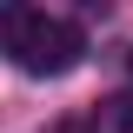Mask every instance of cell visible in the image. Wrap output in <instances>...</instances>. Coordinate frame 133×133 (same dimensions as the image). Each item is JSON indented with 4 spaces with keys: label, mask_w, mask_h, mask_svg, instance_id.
Returning a JSON list of instances; mask_svg holds the SVG:
<instances>
[{
    "label": "cell",
    "mask_w": 133,
    "mask_h": 133,
    "mask_svg": "<svg viewBox=\"0 0 133 133\" xmlns=\"http://www.w3.org/2000/svg\"><path fill=\"white\" fill-rule=\"evenodd\" d=\"M20 66H27V73H66V66L80 60V27H73V20H33V33L27 40H20Z\"/></svg>",
    "instance_id": "1"
},
{
    "label": "cell",
    "mask_w": 133,
    "mask_h": 133,
    "mask_svg": "<svg viewBox=\"0 0 133 133\" xmlns=\"http://www.w3.org/2000/svg\"><path fill=\"white\" fill-rule=\"evenodd\" d=\"M93 133H133V100H127V93L100 100V113H93Z\"/></svg>",
    "instance_id": "2"
}]
</instances>
